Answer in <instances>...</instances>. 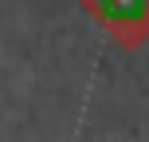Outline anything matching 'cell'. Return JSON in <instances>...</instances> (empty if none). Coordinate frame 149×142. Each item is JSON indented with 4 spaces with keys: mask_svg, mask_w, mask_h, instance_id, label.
Returning <instances> with one entry per match:
<instances>
[{
    "mask_svg": "<svg viewBox=\"0 0 149 142\" xmlns=\"http://www.w3.org/2000/svg\"><path fill=\"white\" fill-rule=\"evenodd\" d=\"M82 8L126 52H137L149 40V0H82Z\"/></svg>",
    "mask_w": 149,
    "mask_h": 142,
    "instance_id": "cell-1",
    "label": "cell"
}]
</instances>
